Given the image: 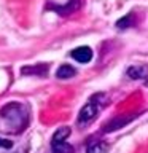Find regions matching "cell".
<instances>
[{
	"label": "cell",
	"instance_id": "cell-8",
	"mask_svg": "<svg viewBox=\"0 0 148 153\" xmlns=\"http://www.w3.org/2000/svg\"><path fill=\"white\" fill-rule=\"evenodd\" d=\"M75 75H76V70L72 65H69V64H62L59 69H57V72H56V76L61 78V80L72 78V76H75Z\"/></svg>",
	"mask_w": 148,
	"mask_h": 153
},
{
	"label": "cell",
	"instance_id": "cell-3",
	"mask_svg": "<svg viewBox=\"0 0 148 153\" xmlns=\"http://www.w3.org/2000/svg\"><path fill=\"white\" fill-rule=\"evenodd\" d=\"M70 56L73 57L75 61L81 62V64H86V62H89L92 59V50H91L89 46H78L70 53Z\"/></svg>",
	"mask_w": 148,
	"mask_h": 153
},
{
	"label": "cell",
	"instance_id": "cell-2",
	"mask_svg": "<svg viewBox=\"0 0 148 153\" xmlns=\"http://www.w3.org/2000/svg\"><path fill=\"white\" fill-rule=\"evenodd\" d=\"M107 104V96L105 94H95L92 96L88 102L83 105V108L80 110L78 113V118H76V123H78V126H88L91 124L95 120L97 117L99 110L104 107V105Z\"/></svg>",
	"mask_w": 148,
	"mask_h": 153
},
{
	"label": "cell",
	"instance_id": "cell-10",
	"mask_svg": "<svg viewBox=\"0 0 148 153\" xmlns=\"http://www.w3.org/2000/svg\"><path fill=\"white\" fill-rule=\"evenodd\" d=\"M0 147H2V148H11V147H13V142L0 137Z\"/></svg>",
	"mask_w": 148,
	"mask_h": 153
},
{
	"label": "cell",
	"instance_id": "cell-5",
	"mask_svg": "<svg viewBox=\"0 0 148 153\" xmlns=\"http://www.w3.org/2000/svg\"><path fill=\"white\" fill-rule=\"evenodd\" d=\"M48 69H50V65L48 64H35V65H26V67H22L21 69V74L22 75H38V76H41V75H45Z\"/></svg>",
	"mask_w": 148,
	"mask_h": 153
},
{
	"label": "cell",
	"instance_id": "cell-11",
	"mask_svg": "<svg viewBox=\"0 0 148 153\" xmlns=\"http://www.w3.org/2000/svg\"><path fill=\"white\" fill-rule=\"evenodd\" d=\"M19 153H26V150H22V152H19Z\"/></svg>",
	"mask_w": 148,
	"mask_h": 153
},
{
	"label": "cell",
	"instance_id": "cell-7",
	"mask_svg": "<svg viewBox=\"0 0 148 153\" xmlns=\"http://www.w3.org/2000/svg\"><path fill=\"white\" fill-rule=\"evenodd\" d=\"M127 75L134 80H138V78H147L148 75V69L145 65H132L127 69Z\"/></svg>",
	"mask_w": 148,
	"mask_h": 153
},
{
	"label": "cell",
	"instance_id": "cell-9",
	"mask_svg": "<svg viewBox=\"0 0 148 153\" xmlns=\"http://www.w3.org/2000/svg\"><path fill=\"white\" fill-rule=\"evenodd\" d=\"M70 128H67V126H62V128H59L57 131L54 132V136H53V139L54 140H65L67 137L70 136Z\"/></svg>",
	"mask_w": 148,
	"mask_h": 153
},
{
	"label": "cell",
	"instance_id": "cell-6",
	"mask_svg": "<svg viewBox=\"0 0 148 153\" xmlns=\"http://www.w3.org/2000/svg\"><path fill=\"white\" fill-rule=\"evenodd\" d=\"M51 150L53 153H75V148L67 143L65 140H51Z\"/></svg>",
	"mask_w": 148,
	"mask_h": 153
},
{
	"label": "cell",
	"instance_id": "cell-4",
	"mask_svg": "<svg viewBox=\"0 0 148 153\" xmlns=\"http://www.w3.org/2000/svg\"><path fill=\"white\" fill-rule=\"evenodd\" d=\"M108 143L100 139H91L86 145V153H107Z\"/></svg>",
	"mask_w": 148,
	"mask_h": 153
},
{
	"label": "cell",
	"instance_id": "cell-1",
	"mask_svg": "<svg viewBox=\"0 0 148 153\" xmlns=\"http://www.w3.org/2000/svg\"><path fill=\"white\" fill-rule=\"evenodd\" d=\"M30 115L24 104L10 102L0 108V132L19 134L29 126Z\"/></svg>",
	"mask_w": 148,
	"mask_h": 153
}]
</instances>
